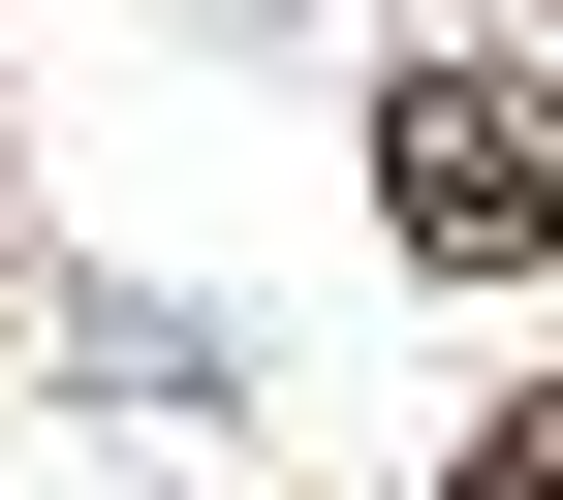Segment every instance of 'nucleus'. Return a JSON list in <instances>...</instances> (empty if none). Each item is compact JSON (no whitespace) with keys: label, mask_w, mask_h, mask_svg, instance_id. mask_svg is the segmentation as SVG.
<instances>
[{"label":"nucleus","mask_w":563,"mask_h":500,"mask_svg":"<svg viewBox=\"0 0 563 500\" xmlns=\"http://www.w3.org/2000/svg\"><path fill=\"white\" fill-rule=\"evenodd\" d=\"M376 188H407V251H439V281H501V251H563V95H501V63H407Z\"/></svg>","instance_id":"1"},{"label":"nucleus","mask_w":563,"mask_h":500,"mask_svg":"<svg viewBox=\"0 0 563 500\" xmlns=\"http://www.w3.org/2000/svg\"><path fill=\"white\" fill-rule=\"evenodd\" d=\"M470 500H563V407H532V438H470Z\"/></svg>","instance_id":"2"}]
</instances>
